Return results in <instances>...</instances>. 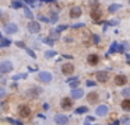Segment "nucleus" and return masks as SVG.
Here are the masks:
<instances>
[{
	"label": "nucleus",
	"instance_id": "obj_7",
	"mask_svg": "<svg viewBox=\"0 0 130 125\" xmlns=\"http://www.w3.org/2000/svg\"><path fill=\"white\" fill-rule=\"evenodd\" d=\"M4 31L7 32V34H15V32L18 31V27H17V24H14V23H10V24H7L4 27Z\"/></svg>",
	"mask_w": 130,
	"mask_h": 125
},
{
	"label": "nucleus",
	"instance_id": "obj_17",
	"mask_svg": "<svg viewBox=\"0 0 130 125\" xmlns=\"http://www.w3.org/2000/svg\"><path fill=\"white\" fill-rule=\"evenodd\" d=\"M98 61H99V58L97 56V55H90V56H88V63L90 65H97Z\"/></svg>",
	"mask_w": 130,
	"mask_h": 125
},
{
	"label": "nucleus",
	"instance_id": "obj_36",
	"mask_svg": "<svg viewBox=\"0 0 130 125\" xmlns=\"http://www.w3.org/2000/svg\"><path fill=\"white\" fill-rule=\"evenodd\" d=\"M67 28V25H60V27H57V31H62V30H66Z\"/></svg>",
	"mask_w": 130,
	"mask_h": 125
},
{
	"label": "nucleus",
	"instance_id": "obj_35",
	"mask_svg": "<svg viewBox=\"0 0 130 125\" xmlns=\"http://www.w3.org/2000/svg\"><path fill=\"white\" fill-rule=\"evenodd\" d=\"M39 20H42V21H45V23L49 21V20H48V17H43V16H39Z\"/></svg>",
	"mask_w": 130,
	"mask_h": 125
},
{
	"label": "nucleus",
	"instance_id": "obj_12",
	"mask_svg": "<svg viewBox=\"0 0 130 125\" xmlns=\"http://www.w3.org/2000/svg\"><path fill=\"white\" fill-rule=\"evenodd\" d=\"M81 13H83V10H81L80 7H73L70 10V17L71 18H78L81 16Z\"/></svg>",
	"mask_w": 130,
	"mask_h": 125
},
{
	"label": "nucleus",
	"instance_id": "obj_16",
	"mask_svg": "<svg viewBox=\"0 0 130 125\" xmlns=\"http://www.w3.org/2000/svg\"><path fill=\"white\" fill-rule=\"evenodd\" d=\"M39 93H41V89H31V90H28V91H27V94H28L29 97H34V98H35Z\"/></svg>",
	"mask_w": 130,
	"mask_h": 125
},
{
	"label": "nucleus",
	"instance_id": "obj_42",
	"mask_svg": "<svg viewBox=\"0 0 130 125\" xmlns=\"http://www.w3.org/2000/svg\"><path fill=\"white\" fill-rule=\"evenodd\" d=\"M85 121H90V122H91V121H94V118H92V117H88L87 119H85Z\"/></svg>",
	"mask_w": 130,
	"mask_h": 125
},
{
	"label": "nucleus",
	"instance_id": "obj_30",
	"mask_svg": "<svg viewBox=\"0 0 130 125\" xmlns=\"http://www.w3.org/2000/svg\"><path fill=\"white\" fill-rule=\"evenodd\" d=\"M25 49H27V54H28V55H29V56H31V58H35V56H36V55L34 54V52H32V51L29 49V48H25Z\"/></svg>",
	"mask_w": 130,
	"mask_h": 125
},
{
	"label": "nucleus",
	"instance_id": "obj_6",
	"mask_svg": "<svg viewBox=\"0 0 130 125\" xmlns=\"http://www.w3.org/2000/svg\"><path fill=\"white\" fill-rule=\"evenodd\" d=\"M28 30L31 32H39L41 31V25H39V23L38 21H29V24H28Z\"/></svg>",
	"mask_w": 130,
	"mask_h": 125
},
{
	"label": "nucleus",
	"instance_id": "obj_11",
	"mask_svg": "<svg viewBox=\"0 0 130 125\" xmlns=\"http://www.w3.org/2000/svg\"><path fill=\"white\" fill-rule=\"evenodd\" d=\"M108 73L106 72H98L97 73V80L98 82H101V83H105V82H108Z\"/></svg>",
	"mask_w": 130,
	"mask_h": 125
},
{
	"label": "nucleus",
	"instance_id": "obj_44",
	"mask_svg": "<svg viewBox=\"0 0 130 125\" xmlns=\"http://www.w3.org/2000/svg\"><path fill=\"white\" fill-rule=\"evenodd\" d=\"M0 14H1V11H0Z\"/></svg>",
	"mask_w": 130,
	"mask_h": 125
},
{
	"label": "nucleus",
	"instance_id": "obj_45",
	"mask_svg": "<svg viewBox=\"0 0 130 125\" xmlns=\"http://www.w3.org/2000/svg\"><path fill=\"white\" fill-rule=\"evenodd\" d=\"M129 3H130V0H129Z\"/></svg>",
	"mask_w": 130,
	"mask_h": 125
},
{
	"label": "nucleus",
	"instance_id": "obj_37",
	"mask_svg": "<svg viewBox=\"0 0 130 125\" xmlns=\"http://www.w3.org/2000/svg\"><path fill=\"white\" fill-rule=\"evenodd\" d=\"M81 27H84V24H74L73 28H81Z\"/></svg>",
	"mask_w": 130,
	"mask_h": 125
},
{
	"label": "nucleus",
	"instance_id": "obj_31",
	"mask_svg": "<svg viewBox=\"0 0 130 125\" xmlns=\"http://www.w3.org/2000/svg\"><path fill=\"white\" fill-rule=\"evenodd\" d=\"M43 41H45V44H48V45H53V44H55V41H53V39H50V38L43 39Z\"/></svg>",
	"mask_w": 130,
	"mask_h": 125
},
{
	"label": "nucleus",
	"instance_id": "obj_23",
	"mask_svg": "<svg viewBox=\"0 0 130 125\" xmlns=\"http://www.w3.org/2000/svg\"><path fill=\"white\" fill-rule=\"evenodd\" d=\"M88 108L87 107H78L77 110H76V114H84V112H87Z\"/></svg>",
	"mask_w": 130,
	"mask_h": 125
},
{
	"label": "nucleus",
	"instance_id": "obj_39",
	"mask_svg": "<svg viewBox=\"0 0 130 125\" xmlns=\"http://www.w3.org/2000/svg\"><path fill=\"white\" fill-rule=\"evenodd\" d=\"M123 122H125V124H130V118H125V119H123Z\"/></svg>",
	"mask_w": 130,
	"mask_h": 125
},
{
	"label": "nucleus",
	"instance_id": "obj_40",
	"mask_svg": "<svg viewBox=\"0 0 130 125\" xmlns=\"http://www.w3.org/2000/svg\"><path fill=\"white\" fill-rule=\"evenodd\" d=\"M27 3H29V4H35V0H25Z\"/></svg>",
	"mask_w": 130,
	"mask_h": 125
},
{
	"label": "nucleus",
	"instance_id": "obj_5",
	"mask_svg": "<svg viewBox=\"0 0 130 125\" xmlns=\"http://www.w3.org/2000/svg\"><path fill=\"white\" fill-rule=\"evenodd\" d=\"M62 72H63L64 75H67V76L73 75V73H74V65H71V63L63 65V66H62Z\"/></svg>",
	"mask_w": 130,
	"mask_h": 125
},
{
	"label": "nucleus",
	"instance_id": "obj_32",
	"mask_svg": "<svg viewBox=\"0 0 130 125\" xmlns=\"http://www.w3.org/2000/svg\"><path fill=\"white\" fill-rule=\"evenodd\" d=\"M4 94H6V90H4V87H0V98H1V97H4Z\"/></svg>",
	"mask_w": 130,
	"mask_h": 125
},
{
	"label": "nucleus",
	"instance_id": "obj_41",
	"mask_svg": "<svg viewBox=\"0 0 130 125\" xmlns=\"http://www.w3.org/2000/svg\"><path fill=\"white\" fill-rule=\"evenodd\" d=\"M94 41H95V42H98V41H99V37L98 35H94Z\"/></svg>",
	"mask_w": 130,
	"mask_h": 125
},
{
	"label": "nucleus",
	"instance_id": "obj_43",
	"mask_svg": "<svg viewBox=\"0 0 130 125\" xmlns=\"http://www.w3.org/2000/svg\"><path fill=\"white\" fill-rule=\"evenodd\" d=\"M109 125H119V121H115L113 124H109Z\"/></svg>",
	"mask_w": 130,
	"mask_h": 125
},
{
	"label": "nucleus",
	"instance_id": "obj_20",
	"mask_svg": "<svg viewBox=\"0 0 130 125\" xmlns=\"http://www.w3.org/2000/svg\"><path fill=\"white\" fill-rule=\"evenodd\" d=\"M59 37H60V34H59L57 30H52V31H50V39L56 41V39H59Z\"/></svg>",
	"mask_w": 130,
	"mask_h": 125
},
{
	"label": "nucleus",
	"instance_id": "obj_10",
	"mask_svg": "<svg viewBox=\"0 0 130 125\" xmlns=\"http://www.w3.org/2000/svg\"><path fill=\"white\" fill-rule=\"evenodd\" d=\"M115 83L118 84V86H125L127 83V77L126 76H123V75H118L115 77Z\"/></svg>",
	"mask_w": 130,
	"mask_h": 125
},
{
	"label": "nucleus",
	"instance_id": "obj_2",
	"mask_svg": "<svg viewBox=\"0 0 130 125\" xmlns=\"http://www.w3.org/2000/svg\"><path fill=\"white\" fill-rule=\"evenodd\" d=\"M38 79L43 83H49V82H52V73L50 72H39Z\"/></svg>",
	"mask_w": 130,
	"mask_h": 125
},
{
	"label": "nucleus",
	"instance_id": "obj_4",
	"mask_svg": "<svg viewBox=\"0 0 130 125\" xmlns=\"http://www.w3.org/2000/svg\"><path fill=\"white\" fill-rule=\"evenodd\" d=\"M18 114H20V117L27 118V117L31 115V110H29L28 105H20V107H18Z\"/></svg>",
	"mask_w": 130,
	"mask_h": 125
},
{
	"label": "nucleus",
	"instance_id": "obj_38",
	"mask_svg": "<svg viewBox=\"0 0 130 125\" xmlns=\"http://www.w3.org/2000/svg\"><path fill=\"white\" fill-rule=\"evenodd\" d=\"M50 21H53V23L57 21V16H56V14H53V16H52V20H50Z\"/></svg>",
	"mask_w": 130,
	"mask_h": 125
},
{
	"label": "nucleus",
	"instance_id": "obj_9",
	"mask_svg": "<svg viewBox=\"0 0 130 125\" xmlns=\"http://www.w3.org/2000/svg\"><path fill=\"white\" fill-rule=\"evenodd\" d=\"M55 121H56V124H59V125H66L67 122H69V118H67L66 115L59 114V115L55 117Z\"/></svg>",
	"mask_w": 130,
	"mask_h": 125
},
{
	"label": "nucleus",
	"instance_id": "obj_8",
	"mask_svg": "<svg viewBox=\"0 0 130 125\" xmlns=\"http://www.w3.org/2000/svg\"><path fill=\"white\" fill-rule=\"evenodd\" d=\"M108 111H109L108 105H99V107L95 110V112H97V115H99V117H105V115L108 114Z\"/></svg>",
	"mask_w": 130,
	"mask_h": 125
},
{
	"label": "nucleus",
	"instance_id": "obj_21",
	"mask_svg": "<svg viewBox=\"0 0 130 125\" xmlns=\"http://www.w3.org/2000/svg\"><path fill=\"white\" fill-rule=\"evenodd\" d=\"M119 9H122L120 4H111V6H109V13H115V11H118Z\"/></svg>",
	"mask_w": 130,
	"mask_h": 125
},
{
	"label": "nucleus",
	"instance_id": "obj_3",
	"mask_svg": "<svg viewBox=\"0 0 130 125\" xmlns=\"http://www.w3.org/2000/svg\"><path fill=\"white\" fill-rule=\"evenodd\" d=\"M101 17H102L101 9H98L97 6H95V7L91 10V18L94 20L95 23H101V21H99V20H101Z\"/></svg>",
	"mask_w": 130,
	"mask_h": 125
},
{
	"label": "nucleus",
	"instance_id": "obj_34",
	"mask_svg": "<svg viewBox=\"0 0 130 125\" xmlns=\"http://www.w3.org/2000/svg\"><path fill=\"white\" fill-rule=\"evenodd\" d=\"M87 86H95V82H92V80H87Z\"/></svg>",
	"mask_w": 130,
	"mask_h": 125
},
{
	"label": "nucleus",
	"instance_id": "obj_28",
	"mask_svg": "<svg viewBox=\"0 0 130 125\" xmlns=\"http://www.w3.org/2000/svg\"><path fill=\"white\" fill-rule=\"evenodd\" d=\"M122 94H123L125 97H130V89H129V87H127V89H123Z\"/></svg>",
	"mask_w": 130,
	"mask_h": 125
},
{
	"label": "nucleus",
	"instance_id": "obj_26",
	"mask_svg": "<svg viewBox=\"0 0 130 125\" xmlns=\"http://www.w3.org/2000/svg\"><path fill=\"white\" fill-rule=\"evenodd\" d=\"M55 55H56L55 51H46L45 52V58H52V56H55Z\"/></svg>",
	"mask_w": 130,
	"mask_h": 125
},
{
	"label": "nucleus",
	"instance_id": "obj_13",
	"mask_svg": "<svg viewBox=\"0 0 130 125\" xmlns=\"http://www.w3.org/2000/svg\"><path fill=\"white\" fill-rule=\"evenodd\" d=\"M88 103L90 104H95L97 101H98V93H95V91H92V93L88 94Z\"/></svg>",
	"mask_w": 130,
	"mask_h": 125
},
{
	"label": "nucleus",
	"instance_id": "obj_1",
	"mask_svg": "<svg viewBox=\"0 0 130 125\" xmlns=\"http://www.w3.org/2000/svg\"><path fill=\"white\" fill-rule=\"evenodd\" d=\"M11 70H13V63L10 61L0 62V73H8Z\"/></svg>",
	"mask_w": 130,
	"mask_h": 125
},
{
	"label": "nucleus",
	"instance_id": "obj_15",
	"mask_svg": "<svg viewBox=\"0 0 130 125\" xmlns=\"http://www.w3.org/2000/svg\"><path fill=\"white\" fill-rule=\"evenodd\" d=\"M71 104H73V103H71V100L66 97V98H62V103H60V105H62V108L67 110V108H70V107H71Z\"/></svg>",
	"mask_w": 130,
	"mask_h": 125
},
{
	"label": "nucleus",
	"instance_id": "obj_33",
	"mask_svg": "<svg viewBox=\"0 0 130 125\" xmlns=\"http://www.w3.org/2000/svg\"><path fill=\"white\" fill-rule=\"evenodd\" d=\"M15 44H17V47H20V48H27V47L24 45V42H21V41H17Z\"/></svg>",
	"mask_w": 130,
	"mask_h": 125
},
{
	"label": "nucleus",
	"instance_id": "obj_18",
	"mask_svg": "<svg viewBox=\"0 0 130 125\" xmlns=\"http://www.w3.org/2000/svg\"><path fill=\"white\" fill-rule=\"evenodd\" d=\"M67 83H69V86H70V87H78L80 80H78V79H69Z\"/></svg>",
	"mask_w": 130,
	"mask_h": 125
},
{
	"label": "nucleus",
	"instance_id": "obj_19",
	"mask_svg": "<svg viewBox=\"0 0 130 125\" xmlns=\"http://www.w3.org/2000/svg\"><path fill=\"white\" fill-rule=\"evenodd\" d=\"M122 108L126 111H130V98H125L122 101Z\"/></svg>",
	"mask_w": 130,
	"mask_h": 125
},
{
	"label": "nucleus",
	"instance_id": "obj_14",
	"mask_svg": "<svg viewBox=\"0 0 130 125\" xmlns=\"http://www.w3.org/2000/svg\"><path fill=\"white\" fill-rule=\"evenodd\" d=\"M83 96H84V91L81 89H74L73 91H71V97H73V98H81Z\"/></svg>",
	"mask_w": 130,
	"mask_h": 125
},
{
	"label": "nucleus",
	"instance_id": "obj_25",
	"mask_svg": "<svg viewBox=\"0 0 130 125\" xmlns=\"http://www.w3.org/2000/svg\"><path fill=\"white\" fill-rule=\"evenodd\" d=\"M6 121H7V122H10V124H13V125H22V122H20V121H15V119H11V118H7Z\"/></svg>",
	"mask_w": 130,
	"mask_h": 125
},
{
	"label": "nucleus",
	"instance_id": "obj_27",
	"mask_svg": "<svg viewBox=\"0 0 130 125\" xmlns=\"http://www.w3.org/2000/svg\"><path fill=\"white\" fill-rule=\"evenodd\" d=\"M11 7H13V9L22 7V3H20V2H13V3H11Z\"/></svg>",
	"mask_w": 130,
	"mask_h": 125
},
{
	"label": "nucleus",
	"instance_id": "obj_22",
	"mask_svg": "<svg viewBox=\"0 0 130 125\" xmlns=\"http://www.w3.org/2000/svg\"><path fill=\"white\" fill-rule=\"evenodd\" d=\"M116 51H119V45H118V42H113L111 49H109V54H115Z\"/></svg>",
	"mask_w": 130,
	"mask_h": 125
},
{
	"label": "nucleus",
	"instance_id": "obj_29",
	"mask_svg": "<svg viewBox=\"0 0 130 125\" xmlns=\"http://www.w3.org/2000/svg\"><path fill=\"white\" fill-rule=\"evenodd\" d=\"M25 77H27V73H22V75L20 73V75L14 76V79H15V80H18V79H25Z\"/></svg>",
	"mask_w": 130,
	"mask_h": 125
},
{
	"label": "nucleus",
	"instance_id": "obj_24",
	"mask_svg": "<svg viewBox=\"0 0 130 125\" xmlns=\"http://www.w3.org/2000/svg\"><path fill=\"white\" fill-rule=\"evenodd\" d=\"M22 9H24V11H25V16L27 17H29V18H32L34 16H32V13H31V10H29L28 7H25V6H22Z\"/></svg>",
	"mask_w": 130,
	"mask_h": 125
}]
</instances>
